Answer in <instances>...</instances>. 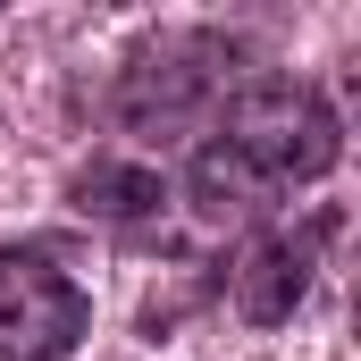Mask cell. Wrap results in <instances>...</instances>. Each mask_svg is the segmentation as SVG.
<instances>
[{
    "mask_svg": "<svg viewBox=\"0 0 361 361\" xmlns=\"http://www.w3.org/2000/svg\"><path fill=\"white\" fill-rule=\"evenodd\" d=\"M345 152L336 109L294 76H244L219 101L202 152H193V202L210 219H252L294 185H319Z\"/></svg>",
    "mask_w": 361,
    "mask_h": 361,
    "instance_id": "1",
    "label": "cell"
},
{
    "mask_svg": "<svg viewBox=\"0 0 361 361\" xmlns=\"http://www.w3.org/2000/svg\"><path fill=\"white\" fill-rule=\"evenodd\" d=\"M244 42L235 34H210V25H177L160 42H143L126 68H118V92H109V118L118 135L135 143H169L185 126H210L219 101L244 85Z\"/></svg>",
    "mask_w": 361,
    "mask_h": 361,
    "instance_id": "2",
    "label": "cell"
},
{
    "mask_svg": "<svg viewBox=\"0 0 361 361\" xmlns=\"http://www.w3.org/2000/svg\"><path fill=\"white\" fill-rule=\"evenodd\" d=\"M92 336V294L42 244L0 252V361H68Z\"/></svg>",
    "mask_w": 361,
    "mask_h": 361,
    "instance_id": "3",
    "label": "cell"
},
{
    "mask_svg": "<svg viewBox=\"0 0 361 361\" xmlns=\"http://www.w3.org/2000/svg\"><path fill=\"white\" fill-rule=\"evenodd\" d=\"M336 210H319V219H302V227H269V235H252L244 252H235V269H227V302H235V319H252V328H286L294 311H302V294H311V277H319V252L336 244Z\"/></svg>",
    "mask_w": 361,
    "mask_h": 361,
    "instance_id": "4",
    "label": "cell"
},
{
    "mask_svg": "<svg viewBox=\"0 0 361 361\" xmlns=\"http://www.w3.org/2000/svg\"><path fill=\"white\" fill-rule=\"evenodd\" d=\"M76 210L85 219H109V227H152L169 210V177L143 169V160H92L76 177Z\"/></svg>",
    "mask_w": 361,
    "mask_h": 361,
    "instance_id": "5",
    "label": "cell"
}]
</instances>
